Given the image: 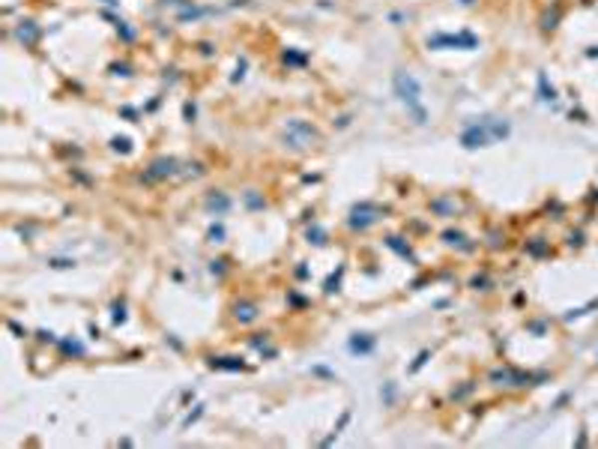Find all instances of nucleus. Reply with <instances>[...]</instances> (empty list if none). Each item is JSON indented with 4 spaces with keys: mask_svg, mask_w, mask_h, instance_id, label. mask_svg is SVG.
<instances>
[{
    "mask_svg": "<svg viewBox=\"0 0 598 449\" xmlns=\"http://www.w3.org/2000/svg\"><path fill=\"white\" fill-rule=\"evenodd\" d=\"M395 93H398V99L413 111L416 123H425V120H428V114H425V108H422V102H419V81H416L413 75L398 72V75H395Z\"/></svg>",
    "mask_w": 598,
    "mask_h": 449,
    "instance_id": "1",
    "label": "nucleus"
},
{
    "mask_svg": "<svg viewBox=\"0 0 598 449\" xmlns=\"http://www.w3.org/2000/svg\"><path fill=\"white\" fill-rule=\"evenodd\" d=\"M350 351H353V354H371V351H374V339H353V342H350Z\"/></svg>",
    "mask_w": 598,
    "mask_h": 449,
    "instance_id": "2",
    "label": "nucleus"
},
{
    "mask_svg": "<svg viewBox=\"0 0 598 449\" xmlns=\"http://www.w3.org/2000/svg\"><path fill=\"white\" fill-rule=\"evenodd\" d=\"M236 318H239V321H251V318H254V309H251V306H242V309H236Z\"/></svg>",
    "mask_w": 598,
    "mask_h": 449,
    "instance_id": "3",
    "label": "nucleus"
}]
</instances>
